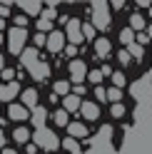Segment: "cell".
Returning <instances> with one entry per match:
<instances>
[{"mask_svg": "<svg viewBox=\"0 0 152 154\" xmlns=\"http://www.w3.org/2000/svg\"><path fill=\"white\" fill-rule=\"evenodd\" d=\"M25 25H27V20H25L23 15H17L15 17V27H23V30H25Z\"/></svg>", "mask_w": 152, "mask_h": 154, "instance_id": "cell-38", "label": "cell"}, {"mask_svg": "<svg viewBox=\"0 0 152 154\" xmlns=\"http://www.w3.org/2000/svg\"><path fill=\"white\" fill-rule=\"evenodd\" d=\"M127 52H130L132 57H137V60H142V55H145L142 45H137V42H135V45H130V47H127Z\"/></svg>", "mask_w": 152, "mask_h": 154, "instance_id": "cell-24", "label": "cell"}, {"mask_svg": "<svg viewBox=\"0 0 152 154\" xmlns=\"http://www.w3.org/2000/svg\"><path fill=\"white\" fill-rule=\"evenodd\" d=\"M80 112H82V117L90 119V122L100 117V107H97L95 102H82V109H80Z\"/></svg>", "mask_w": 152, "mask_h": 154, "instance_id": "cell-12", "label": "cell"}, {"mask_svg": "<svg viewBox=\"0 0 152 154\" xmlns=\"http://www.w3.org/2000/svg\"><path fill=\"white\" fill-rule=\"evenodd\" d=\"M8 15H10V5H8V3H0V17L5 20Z\"/></svg>", "mask_w": 152, "mask_h": 154, "instance_id": "cell-34", "label": "cell"}, {"mask_svg": "<svg viewBox=\"0 0 152 154\" xmlns=\"http://www.w3.org/2000/svg\"><path fill=\"white\" fill-rule=\"evenodd\" d=\"M0 87H3V85H0Z\"/></svg>", "mask_w": 152, "mask_h": 154, "instance_id": "cell-47", "label": "cell"}, {"mask_svg": "<svg viewBox=\"0 0 152 154\" xmlns=\"http://www.w3.org/2000/svg\"><path fill=\"white\" fill-rule=\"evenodd\" d=\"M35 144H40L45 152H55V149H60V147H62V142L55 137V132H50L47 127L35 132Z\"/></svg>", "mask_w": 152, "mask_h": 154, "instance_id": "cell-2", "label": "cell"}, {"mask_svg": "<svg viewBox=\"0 0 152 154\" xmlns=\"http://www.w3.org/2000/svg\"><path fill=\"white\" fill-rule=\"evenodd\" d=\"M122 114H125V107H122L120 102H117V104H112V117H122Z\"/></svg>", "mask_w": 152, "mask_h": 154, "instance_id": "cell-32", "label": "cell"}, {"mask_svg": "<svg viewBox=\"0 0 152 154\" xmlns=\"http://www.w3.org/2000/svg\"><path fill=\"white\" fill-rule=\"evenodd\" d=\"M3 25H5V20H3V17H0V30H3Z\"/></svg>", "mask_w": 152, "mask_h": 154, "instance_id": "cell-45", "label": "cell"}, {"mask_svg": "<svg viewBox=\"0 0 152 154\" xmlns=\"http://www.w3.org/2000/svg\"><path fill=\"white\" fill-rule=\"evenodd\" d=\"M35 45H47V37H45V32H37V35H35Z\"/></svg>", "mask_w": 152, "mask_h": 154, "instance_id": "cell-36", "label": "cell"}, {"mask_svg": "<svg viewBox=\"0 0 152 154\" xmlns=\"http://www.w3.org/2000/svg\"><path fill=\"white\" fill-rule=\"evenodd\" d=\"M95 94H97V100H100V102H102V100H107V92L102 90L100 85H97V90H95Z\"/></svg>", "mask_w": 152, "mask_h": 154, "instance_id": "cell-37", "label": "cell"}, {"mask_svg": "<svg viewBox=\"0 0 152 154\" xmlns=\"http://www.w3.org/2000/svg\"><path fill=\"white\" fill-rule=\"evenodd\" d=\"M25 152H27V154H35V152H37V144H27Z\"/></svg>", "mask_w": 152, "mask_h": 154, "instance_id": "cell-41", "label": "cell"}, {"mask_svg": "<svg viewBox=\"0 0 152 154\" xmlns=\"http://www.w3.org/2000/svg\"><path fill=\"white\" fill-rule=\"evenodd\" d=\"M68 67H70V77H72V87H75V85H82V80L90 75L87 72V65H85L82 60H72Z\"/></svg>", "mask_w": 152, "mask_h": 154, "instance_id": "cell-4", "label": "cell"}, {"mask_svg": "<svg viewBox=\"0 0 152 154\" xmlns=\"http://www.w3.org/2000/svg\"><path fill=\"white\" fill-rule=\"evenodd\" d=\"M65 35L60 32V30H52L50 35H47V50L50 52H60V50H65Z\"/></svg>", "mask_w": 152, "mask_h": 154, "instance_id": "cell-6", "label": "cell"}, {"mask_svg": "<svg viewBox=\"0 0 152 154\" xmlns=\"http://www.w3.org/2000/svg\"><path fill=\"white\" fill-rule=\"evenodd\" d=\"M68 40H70V45H80L82 42V23L75 20V17L68 23Z\"/></svg>", "mask_w": 152, "mask_h": 154, "instance_id": "cell-5", "label": "cell"}, {"mask_svg": "<svg viewBox=\"0 0 152 154\" xmlns=\"http://www.w3.org/2000/svg\"><path fill=\"white\" fill-rule=\"evenodd\" d=\"M8 114H10V119H15V122H23V119H27V117H33V112L27 109L25 104H10Z\"/></svg>", "mask_w": 152, "mask_h": 154, "instance_id": "cell-9", "label": "cell"}, {"mask_svg": "<svg viewBox=\"0 0 152 154\" xmlns=\"http://www.w3.org/2000/svg\"><path fill=\"white\" fill-rule=\"evenodd\" d=\"M87 80H90V82H95V85L102 82V70H92V72L87 75Z\"/></svg>", "mask_w": 152, "mask_h": 154, "instance_id": "cell-30", "label": "cell"}, {"mask_svg": "<svg viewBox=\"0 0 152 154\" xmlns=\"http://www.w3.org/2000/svg\"><path fill=\"white\" fill-rule=\"evenodd\" d=\"M62 147L68 149V152H72V154H75V152H78V142H75L72 137H68V139H62Z\"/></svg>", "mask_w": 152, "mask_h": 154, "instance_id": "cell-28", "label": "cell"}, {"mask_svg": "<svg viewBox=\"0 0 152 154\" xmlns=\"http://www.w3.org/2000/svg\"><path fill=\"white\" fill-rule=\"evenodd\" d=\"M3 154H17V152H13V149H3Z\"/></svg>", "mask_w": 152, "mask_h": 154, "instance_id": "cell-44", "label": "cell"}, {"mask_svg": "<svg viewBox=\"0 0 152 154\" xmlns=\"http://www.w3.org/2000/svg\"><path fill=\"white\" fill-rule=\"evenodd\" d=\"M30 119H33V124H35L37 129H45V122H47V109H45V107H35Z\"/></svg>", "mask_w": 152, "mask_h": 154, "instance_id": "cell-11", "label": "cell"}, {"mask_svg": "<svg viewBox=\"0 0 152 154\" xmlns=\"http://www.w3.org/2000/svg\"><path fill=\"white\" fill-rule=\"evenodd\" d=\"M35 102H37V92H35V90H25V92H23V104L35 109V107H37Z\"/></svg>", "mask_w": 152, "mask_h": 154, "instance_id": "cell-17", "label": "cell"}, {"mask_svg": "<svg viewBox=\"0 0 152 154\" xmlns=\"http://www.w3.org/2000/svg\"><path fill=\"white\" fill-rule=\"evenodd\" d=\"M95 32H97V27H95L92 23H82V37H87V40H92Z\"/></svg>", "mask_w": 152, "mask_h": 154, "instance_id": "cell-22", "label": "cell"}, {"mask_svg": "<svg viewBox=\"0 0 152 154\" xmlns=\"http://www.w3.org/2000/svg\"><path fill=\"white\" fill-rule=\"evenodd\" d=\"M25 42H27V32L23 27H13L10 35H8V50L13 55H23L25 52Z\"/></svg>", "mask_w": 152, "mask_h": 154, "instance_id": "cell-3", "label": "cell"}, {"mask_svg": "<svg viewBox=\"0 0 152 154\" xmlns=\"http://www.w3.org/2000/svg\"><path fill=\"white\" fill-rule=\"evenodd\" d=\"M55 124H60V127H68V112H65V109H58V112H55Z\"/></svg>", "mask_w": 152, "mask_h": 154, "instance_id": "cell-23", "label": "cell"}, {"mask_svg": "<svg viewBox=\"0 0 152 154\" xmlns=\"http://www.w3.org/2000/svg\"><path fill=\"white\" fill-rule=\"evenodd\" d=\"M75 94H78V97L85 94V85H75Z\"/></svg>", "mask_w": 152, "mask_h": 154, "instance_id": "cell-40", "label": "cell"}, {"mask_svg": "<svg viewBox=\"0 0 152 154\" xmlns=\"http://www.w3.org/2000/svg\"><path fill=\"white\" fill-rule=\"evenodd\" d=\"M55 15H58V10H55V8H45L40 17H43V20H50V23H52V17H55Z\"/></svg>", "mask_w": 152, "mask_h": 154, "instance_id": "cell-29", "label": "cell"}, {"mask_svg": "<svg viewBox=\"0 0 152 154\" xmlns=\"http://www.w3.org/2000/svg\"><path fill=\"white\" fill-rule=\"evenodd\" d=\"M120 40L125 42L127 47L135 45V32H132V27H125V30H120Z\"/></svg>", "mask_w": 152, "mask_h": 154, "instance_id": "cell-19", "label": "cell"}, {"mask_svg": "<svg viewBox=\"0 0 152 154\" xmlns=\"http://www.w3.org/2000/svg\"><path fill=\"white\" fill-rule=\"evenodd\" d=\"M0 42H3V32H0Z\"/></svg>", "mask_w": 152, "mask_h": 154, "instance_id": "cell-46", "label": "cell"}, {"mask_svg": "<svg viewBox=\"0 0 152 154\" xmlns=\"http://www.w3.org/2000/svg\"><path fill=\"white\" fill-rule=\"evenodd\" d=\"M102 75H110V77H112L115 72H112V67H107V65H105V67H102Z\"/></svg>", "mask_w": 152, "mask_h": 154, "instance_id": "cell-42", "label": "cell"}, {"mask_svg": "<svg viewBox=\"0 0 152 154\" xmlns=\"http://www.w3.org/2000/svg\"><path fill=\"white\" fill-rule=\"evenodd\" d=\"M0 75H3V80H8V82H13V77H15V70H10V67H5V70L0 72Z\"/></svg>", "mask_w": 152, "mask_h": 154, "instance_id": "cell-33", "label": "cell"}, {"mask_svg": "<svg viewBox=\"0 0 152 154\" xmlns=\"http://www.w3.org/2000/svg\"><path fill=\"white\" fill-rule=\"evenodd\" d=\"M147 40H150V35H147V32H140V35H137V45H145Z\"/></svg>", "mask_w": 152, "mask_h": 154, "instance_id": "cell-39", "label": "cell"}, {"mask_svg": "<svg viewBox=\"0 0 152 154\" xmlns=\"http://www.w3.org/2000/svg\"><path fill=\"white\" fill-rule=\"evenodd\" d=\"M95 52H97V57H105L110 55V40L107 37H100V40H95Z\"/></svg>", "mask_w": 152, "mask_h": 154, "instance_id": "cell-15", "label": "cell"}, {"mask_svg": "<svg viewBox=\"0 0 152 154\" xmlns=\"http://www.w3.org/2000/svg\"><path fill=\"white\" fill-rule=\"evenodd\" d=\"M3 65H5V57H3V55H0V72H3V70H5V67H3Z\"/></svg>", "mask_w": 152, "mask_h": 154, "instance_id": "cell-43", "label": "cell"}, {"mask_svg": "<svg viewBox=\"0 0 152 154\" xmlns=\"http://www.w3.org/2000/svg\"><path fill=\"white\" fill-rule=\"evenodd\" d=\"M62 104H65V112H78V109H82V102H80V97L78 94H68V97L62 100Z\"/></svg>", "mask_w": 152, "mask_h": 154, "instance_id": "cell-14", "label": "cell"}, {"mask_svg": "<svg viewBox=\"0 0 152 154\" xmlns=\"http://www.w3.org/2000/svg\"><path fill=\"white\" fill-rule=\"evenodd\" d=\"M107 100L117 104V102L122 100V90H117V87H112V90H107Z\"/></svg>", "mask_w": 152, "mask_h": 154, "instance_id": "cell-25", "label": "cell"}, {"mask_svg": "<svg viewBox=\"0 0 152 154\" xmlns=\"http://www.w3.org/2000/svg\"><path fill=\"white\" fill-rule=\"evenodd\" d=\"M65 55H68V57H75V55H78V45H68V47H65Z\"/></svg>", "mask_w": 152, "mask_h": 154, "instance_id": "cell-35", "label": "cell"}, {"mask_svg": "<svg viewBox=\"0 0 152 154\" xmlns=\"http://www.w3.org/2000/svg\"><path fill=\"white\" fill-rule=\"evenodd\" d=\"M55 94H60V97L65 100L70 94V82H65V80H58L55 82Z\"/></svg>", "mask_w": 152, "mask_h": 154, "instance_id": "cell-18", "label": "cell"}, {"mask_svg": "<svg viewBox=\"0 0 152 154\" xmlns=\"http://www.w3.org/2000/svg\"><path fill=\"white\" fill-rule=\"evenodd\" d=\"M117 60H120V62H122V65H127V62H130V60H132V55H130V52H127V50H120V52H117Z\"/></svg>", "mask_w": 152, "mask_h": 154, "instance_id": "cell-31", "label": "cell"}, {"mask_svg": "<svg viewBox=\"0 0 152 154\" xmlns=\"http://www.w3.org/2000/svg\"><path fill=\"white\" fill-rule=\"evenodd\" d=\"M92 25L97 27V30H107V27L112 25L107 3H95L92 5Z\"/></svg>", "mask_w": 152, "mask_h": 154, "instance_id": "cell-1", "label": "cell"}, {"mask_svg": "<svg viewBox=\"0 0 152 154\" xmlns=\"http://www.w3.org/2000/svg\"><path fill=\"white\" fill-rule=\"evenodd\" d=\"M127 80H125V75H122V72H115V75H112V85H115V87L117 90H122V85H125Z\"/></svg>", "mask_w": 152, "mask_h": 154, "instance_id": "cell-27", "label": "cell"}, {"mask_svg": "<svg viewBox=\"0 0 152 154\" xmlns=\"http://www.w3.org/2000/svg\"><path fill=\"white\" fill-rule=\"evenodd\" d=\"M17 5H20V10L25 15H43V10H45L43 3H37V0H20Z\"/></svg>", "mask_w": 152, "mask_h": 154, "instance_id": "cell-8", "label": "cell"}, {"mask_svg": "<svg viewBox=\"0 0 152 154\" xmlns=\"http://www.w3.org/2000/svg\"><path fill=\"white\" fill-rule=\"evenodd\" d=\"M130 27H132V30H142V27H145V17H142L140 13H135L130 17Z\"/></svg>", "mask_w": 152, "mask_h": 154, "instance_id": "cell-20", "label": "cell"}, {"mask_svg": "<svg viewBox=\"0 0 152 154\" xmlns=\"http://www.w3.org/2000/svg\"><path fill=\"white\" fill-rule=\"evenodd\" d=\"M35 62H37V50H35V47H27V50L20 55V65L30 67V65H35Z\"/></svg>", "mask_w": 152, "mask_h": 154, "instance_id": "cell-16", "label": "cell"}, {"mask_svg": "<svg viewBox=\"0 0 152 154\" xmlns=\"http://www.w3.org/2000/svg\"><path fill=\"white\" fill-rule=\"evenodd\" d=\"M68 134L72 139H82V137H87V127L80 124V122H70L68 124Z\"/></svg>", "mask_w": 152, "mask_h": 154, "instance_id": "cell-13", "label": "cell"}, {"mask_svg": "<svg viewBox=\"0 0 152 154\" xmlns=\"http://www.w3.org/2000/svg\"><path fill=\"white\" fill-rule=\"evenodd\" d=\"M27 70H30V77L37 80V82H43V80L50 77V65H47V62H35V65L27 67Z\"/></svg>", "mask_w": 152, "mask_h": 154, "instance_id": "cell-7", "label": "cell"}, {"mask_svg": "<svg viewBox=\"0 0 152 154\" xmlns=\"http://www.w3.org/2000/svg\"><path fill=\"white\" fill-rule=\"evenodd\" d=\"M13 139H15V142H27V139H30V132H27L25 127H17V129L13 132Z\"/></svg>", "mask_w": 152, "mask_h": 154, "instance_id": "cell-21", "label": "cell"}, {"mask_svg": "<svg viewBox=\"0 0 152 154\" xmlns=\"http://www.w3.org/2000/svg\"><path fill=\"white\" fill-rule=\"evenodd\" d=\"M17 92H20V85H17V82H8V85L0 87V100H3V102H10Z\"/></svg>", "mask_w": 152, "mask_h": 154, "instance_id": "cell-10", "label": "cell"}, {"mask_svg": "<svg viewBox=\"0 0 152 154\" xmlns=\"http://www.w3.org/2000/svg\"><path fill=\"white\" fill-rule=\"evenodd\" d=\"M50 30H52V23L40 17V20H37V32H50Z\"/></svg>", "mask_w": 152, "mask_h": 154, "instance_id": "cell-26", "label": "cell"}]
</instances>
